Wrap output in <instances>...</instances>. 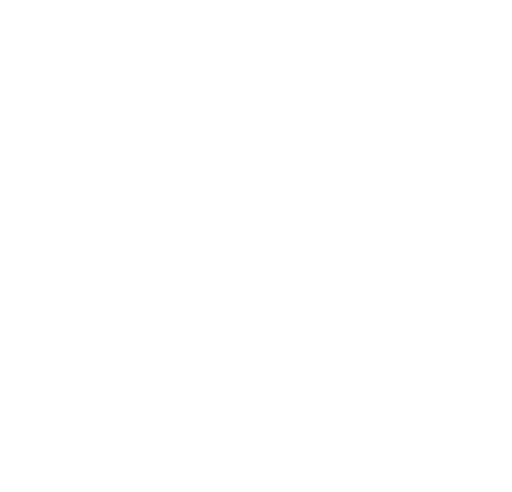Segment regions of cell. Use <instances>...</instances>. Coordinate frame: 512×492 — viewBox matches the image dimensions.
Instances as JSON below:
<instances>
[]
</instances>
